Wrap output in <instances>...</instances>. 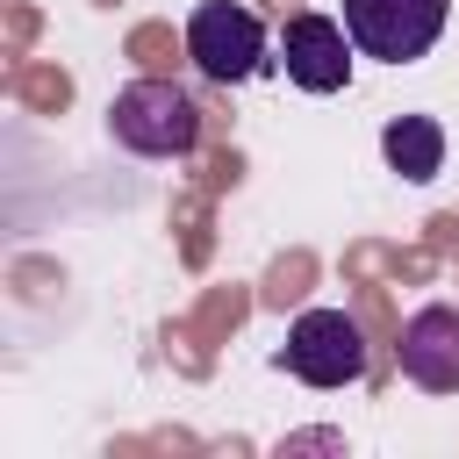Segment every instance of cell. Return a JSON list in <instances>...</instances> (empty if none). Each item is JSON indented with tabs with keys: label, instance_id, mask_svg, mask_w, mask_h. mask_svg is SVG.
I'll list each match as a JSON object with an SVG mask.
<instances>
[{
	"label": "cell",
	"instance_id": "3",
	"mask_svg": "<svg viewBox=\"0 0 459 459\" xmlns=\"http://www.w3.org/2000/svg\"><path fill=\"white\" fill-rule=\"evenodd\" d=\"M280 366L308 387H351V380H366V330L344 308H301L287 323Z\"/></svg>",
	"mask_w": 459,
	"mask_h": 459
},
{
	"label": "cell",
	"instance_id": "6",
	"mask_svg": "<svg viewBox=\"0 0 459 459\" xmlns=\"http://www.w3.org/2000/svg\"><path fill=\"white\" fill-rule=\"evenodd\" d=\"M394 359H402V373H409L416 387H430V394H452V387H459V308H452V301H430V308H416V316L402 323V344H394Z\"/></svg>",
	"mask_w": 459,
	"mask_h": 459
},
{
	"label": "cell",
	"instance_id": "7",
	"mask_svg": "<svg viewBox=\"0 0 459 459\" xmlns=\"http://www.w3.org/2000/svg\"><path fill=\"white\" fill-rule=\"evenodd\" d=\"M380 151H387V165H394L409 186H423V179L445 172V129H437L430 115H394V122L380 129Z\"/></svg>",
	"mask_w": 459,
	"mask_h": 459
},
{
	"label": "cell",
	"instance_id": "1",
	"mask_svg": "<svg viewBox=\"0 0 459 459\" xmlns=\"http://www.w3.org/2000/svg\"><path fill=\"white\" fill-rule=\"evenodd\" d=\"M108 129L122 151L136 158H186L201 143V108L186 86L172 79H129L115 100H108Z\"/></svg>",
	"mask_w": 459,
	"mask_h": 459
},
{
	"label": "cell",
	"instance_id": "4",
	"mask_svg": "<svg viewBox=\"0 0 459 459\" xmlns=\"http://www.w3.org/2000/svg\"><path fill=\"white\" fill-rule=\"evenodd\" d=\"M452 0H344V29L359 43V57L380 65H409L445 36Z\"/></svg>",
	"mask_w": 459,
	"mask_h": 459
},
{
	"label": "cell",
	"instance_id": "2",
	"mask_svg": "<svg viewBox=\"0 0 459 459\" xmlns=\"http://www.w3.org/2000/svg\"><path fill=\"white\" fill-rule=\"evenodd\" d=\"M186 57H194L201 79L237 86V79L265 72V22L251 7H237V0H201L186 14Z\"/></svg>",
	"mask_w": 459,
	"mask_h": 459
},
{
	"label": "cell",
	"instance_id": "5",
	"mask_svg": "<svg viewBox=\"0 0 459 459\" xmlns=\"http://www.w3.org/2000/svg\"><path fill=\"white\" fill-rule=\"evenodd\" d=\"M351 57H359V43L344 22H330V14H287L280 22V65L301 93H337L351 79Z\"/></svg>",
	"mask_w": 459,
	"mask_h": 459
}]
</instances>
